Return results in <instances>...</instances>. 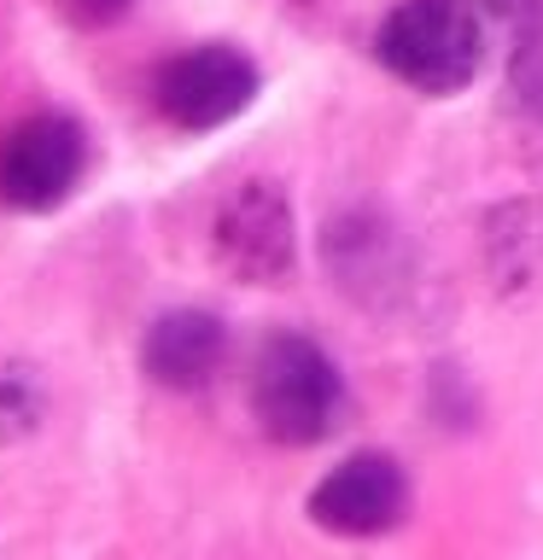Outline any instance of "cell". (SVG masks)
<instances>
[{"instance_id":"obj_8","label":"cell","mask_w":543,"mask_h":560,"mask_svg":"<svg viewBox=\"0 0 543 560\" xmlns=\"http://www.w3.org/2000/svg\"><path fill=\"white\" fill-rule=\"evenodd\" d=\"M123 7H129V0H70V12H77L82 24H112Z\"/></svg>"},{"instance_id":"obj_7","label":"cell","mask_w":543,"mask_h":560,"mask_svg":"<svg viewBox=\"0 0 543 560\" xmlns=\"http://www.w3.org/2000/svg\"><path fill=\"white\" fill-rule=\"evenodd\" d=\"M228 357V327L210 310H170L147 327L140 368L164 392H205Z\"/></svg>"},{"instance_id":"obj_1","label":"cell","mask_w":543,"mask_h":560,"mask_svg":"<svg viewBox=\"0 0 543 560\" xmlns=\"http://www.w3.org/2000/svg\"><path fill=\"white\" fill-rule=\"evenodd\" d=\"M374 52L403 88L450 100L473 88L490 52V18L473 0H403L380 18Z\"/></svg>"},{"instance_id":"obj_3","label":"cell","mask_w":543,"mask_h":560,"mask_svg":"<svg viewBox=\"0 0 543 560\" xmlns=\"http://www.w3.org/2000/svg\"><path fill=\"white\" fill-rule=\"evenodd\" d=\"M88 175V135L65 112H35L0 135V205L42 217L59 210Z\"/></svg>"},{"instance_id":"obj_2","label":"cell","mask_w":543,"mask_h":560,"mask_svg":"<svg viewBox=\"0 0 543 560\" xmlns=\"http://www.w3.org/2000/svg\"><path fill=\"white\" fill-rule=\"evenodd\" d=\"M252 415L287 450L322 444L345 415V380L333 368V357L304 332L263 339L252 362Z\"/></svg>"},{"instance_id":"obj_5","label":"cell","mask_w":543,"mask_h":560,"mask_svg":"<svg viewBox=\"0 0 543 560\" xmlns=\"http://www.w3.org/2000/svg\"><path fill=\"white\" fill-rule=\"evenodd\" d=\"M210 252L234 280L245 287H275L292 275L298 257V228L292 205L275 182H240L222 199L217 222H210Z\"/></svg>"},{"instance_id":"obj_4","label":"cell","mask_w":543,"mask_h":560,"mask_svg":"<svg viewBox=\"0 0 543 560\" xmlns=\"http://www.w3.org/2000/svg\"><path fill=\"white\" fill-rule=\"evenodd\" d=\"M257 82L263 77H257L252 52H240L228 42H205V47H187V52H175V59L158 65L152 105H158L164 122L199 135V129L234 122L245 105L257 100Z\"/></svg>"},{"instance_id":"obj_6","label":"cell","mask_w":543,"mask_h":560,"mask_svg":"<svg viewBox=\"0 0 543 560\" xmlns=\"http://www.w3.org/2000/svg\"><path fill=\"white\" fill-rule=\"evenodd\" d=\"M403 514H409V479L380 450L350 455V462H339L310 490V520L333 537H350V542L385 537L392 525H403Z\"/></svg>"}]
</instances>
